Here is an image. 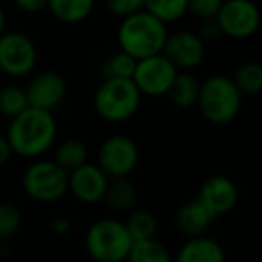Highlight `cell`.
Returning <instances> with one entry per match:
<instances>
[{
	"instance_id": "cell-1",
	"label": "cell",
	"mask_w": 262,
	"mask_h": 262,
	"mask_svg": "<svg viewBox=\"0 0 262 262\" xmlns=\"http://www.w3.org/2000/svg\"><path fill=\"white\" fill-rule=\"evenodd\" d=\"M56 139V122L51 112L26 108L13 119L9 127L8 144L11 151L22 157H38Z\"/></svg>"
},
{
	"instance_id": "cell-2",
	"label": "cell",
	"mask_w": 262,
	"mask_h": 262,
	"mask_svg": "<svg viewBox=\"0 0 262 262\" xmlns=\"http://www.w3.org/2000/svg\"><path fill=\"white\" fill-rule=\"evenodd\" d=\"M167 33L164 22L149 13H135L124 18L119 29V43L122 52L135 58L137 61L164 51Z\"/></svg>"
},
{
	"instance_id": "cell-3",
	"label": "cell",
	"mask_w": 262,
	"mask_h": 262,
	"mask_svg": "<svg viewBox=\"0 0 262 262\" xmlns=\"http://www.w3.org/2000/svg\"><path fill=\"white\" fill-rule=\"evenodd\" d=\"M205 119L214 124H226L235 119L241 108V92L228 77L215 76L200 86L198 102Z\"/></svg>"
},
{
	"instance_id": "cell-4",
	"label": "cell",
	"mask_w": 262,
	"mask_h": 262,
	"mask_svg": "<svg viewBox=\"0 0 262 262\" xmlns=\"http://www.w3.org/2000/svg\"><path fill=\"white\" fill-rule=\"evenodd\" d=\"M139 104L140 92L131 79H104L95 94V110L110 122L129 119Z\"/></svg>"
},
{
	"instance_id": "cell-5",
	"label": "cell",
	"mask_w": 262,
	"mask_h": 262,
	"mask_svg": "<svg viewBox=\"0 0 262 262\" xmlns=\"http://www.w3.org/2000/svg\"><path fill=\"white\" fill-rule=\"evenodd\" d=\"M133 244L126 226L113 219L99 221L86 233V250L97 262L126 260Z\"/></svg>"
},
{
	"instance_id": "cell-6",
	"label": "cell",
	"mask_w": 262,
	"mask_h": 262,
	"mask_svg": "<svg viewBox=\"0 0 262 262\" xmlns=\"http://www.w3.org/2000/svg\"><path fill=\"white\" fill-rule=\"evenodd\" d=\"M24 189L38 201H54L69 189V174L56 162H36L24 174Z\"/></svg>"
},
{
	"instance_id": "cell-7",
	"label": "cell",
	"mask_w": 262,
	"mask_h": 262,
	"mask_svg": "<svg viewBox=\"0 0 262 262\" xmlns=\"http://www.w3.org/2000/svg\"><path fill=\"white\" fill-rule=\"evenodd\" d=\"M176 77V67L165 56L157 54L139 59L131 81L135 83L139 92L147 95L167 94L169 86Z\"/></svg>"
},
{
	"instance_id": "cell-8",
	"label": "cell",
	"mask_w": 262,
	"mask_h": 262,
	"mask_svg": "<svg viewBox=\"0 0 262 262\" xmlns=\"http://www.w3.org/2000/svg\"><path fill=\"white\" fill-rule=\"evenodd\" d=\"M221 33L232 38H248L258 27V9L250 0H226L215 15Z\"/></svg>"
},
{
	"instance_id": "cell-9",
	"label": "cell",
	"mask_w": 262,
	"mask_h": 262,
	"mask_svg": "<svg viewBox=\"0 0 262 262\" xmlns=\"http://www.w3.org/2000/svg\"><path fill=\"white\" fill-rule=\"evenodd\" d=\"M36 63L34 43L20 33H8L0 36V72L9 76H26Z\"/></svg>"
},
{
	"instance_id": "cell-10",
	"label": "cell",
	"mask_w": 262,
	"mask_h": 262,
	"mask_svg": "<svg viewBox=\"0 0 262 262\" xmlns=\"http://www.w3.org/2000/svg\"><path fill=\"white\" fill-rule=\"evenodd\" d=\"M139 162L137 144L127 137H112L99 151V169L113 178H124L135 169Z\"/></svg>"
},
{
	"instance_id": "cell-11",
	"label": "cell",
	"mask_w": 262,
	"mask_h": 262,
	"mask_svg": "<svg viewBox=\"0 0 262 262\" xmlns=\"http://www.w3.org/2000/svg\"><path fill=\"white\" fill-rule=\"evenodd\" d=\"M65 79L56 72H41L29 84L26 95L31 108L51 112L65 97Z\"/></svg>"
},
{
	"instance_id": "cell-12",
	"label": "cell",
	"mask_w": 262,
	"mask_h": 262,
	"mask_svg": "<svg viewBox=\"0 0 262 262\" xmlns=\"http://www.w3.org/2000/svg\"><path fill=\"white\" fill-rule=\"evenodd\" d=\"M165 58L174 67L192 69L203 61L205 43L198 34L192 33H176L167 36L164 45Z\"/></svg>"
},
{
	"instance_id": "cell-13",
	"label": "cell",
	"mask_w": 262,
	"mask_h": 262,
	"mask_svg": "<svg viewBox=\"0 0 262 262\" xmlns=\"http://www.w3.org/2000/svg\"><path fill=\"white\" fill-rule=\"evenodd\" d=\"M214 217L230 212L237 203V187L225 176H214L203 183L196 198Z\"/></svg>"
},
{
	"instance_id": "cell-14",
	"label": "cell",
	"mask_w": 262,
	"mask_h": 262,
	"mask_svg": "<svg viewBox=\"0 0 262 262\" xmlns=\"http://www.w3.org/2000/svg\"><path fill=\"white\" fill-rule=\"evenodd\" d=\"M69 189L77 200L84 201V203H97L102 200L108 189L106 183V176L95 165L83 164L81 167L74 169L69 176Z\"/></svg>"
},
{
	"instance_id": "cell-15",
	"label": "cell",
	"mask_w": 262,
	"mask_h": 262,
	"mask_svg": "<svg viewBox=\"0 0 262 262\" xmlns=\"http://www.w3.org/2000/svg\"><path fill=\"white\" fill-rule=\"evenodd\" d=\"M214 219V215L200 201L192 200L180 207L178 214H176V226L180 232L192 239V237H201V233L210 226Z\"/></svg>"
},
{
	"instance_id": "cell-16",
	"label": "cell",
	"mask_w": 262,
	"mask_h": 262,
	"mask_svg": "<svg viewBox=\"0 0 262 262\" xmlns=\"http://www.w3.org/2000/svg\"><path fill=\"white\" fill-rule=\"evenodd\" d=\"M176 262H225V253L215 241L207 237H192L180 250Z\"/></svg>"
},
{
	"instance_id": "cell-17",
	"label": "cell",
	"mask_w": 262,
	"mask_h": 262,
	"mask_svg": "<svg viewBox=\"0 0 262 262\" xmlns=\"http://www.w3.org/2000/svg\"><path fill=\"white\" fill-rule=\"evenodd\" d=\"M52 15L65 24L83 22L94 8V0H47Z\"/></svg>"
},
{
	"instance_id": "cell-18",
	"label": "cell",
	"mask_w": 262,
	"mask_h": 262,
	"mask_svg": "<svg viewBox=\"0 0 262 262\" xmlns=\"http://www.w3.org/2000/svg\"><path fill=\"white\" fill-rule=\"evenodd\" d=\"M167 95L171 97L172 104L180 106V108H189L198 102L200 83L190 74H176L174 81L167 90Z\"/></svg>"
},
{
	"instance_id": "cell-19",
	"label": "cell",
	"mask_w": 262,
	"mask_h": 262,
	"mask_svg": "<svg viewBox=\"0 0 262 262\" xmlns=\"http://www.w3.org/2000/svg\"><path fill=\"white\" fill-rule=\"evenodd\" d=\"M127 262H171L169 251L162 243L155 239L133 243L129 248V253L126 257Z\"/></svg>"
},
{
	"instance_id": "cell-20",
	"label": "cell",
	"mask_w": 262,
	"mask_h": 262,
	"mask_svg": "<svg viewBox=\"0 0 262 262\" xmlns=\"http://www.w3.org/2000/svg\"><path fill=\"white\" fill-rule=\"evenodd\" d=\"M126 232L129 233L133 243H140V241L155 239L157 233V217L147 210L133 212L126 223Z\"/></svg>"
},
{
	"instance_id": "cell-21",
	"label": "cell",
	"mask_w": 262,
	"mask_h": 262,
	"mask_svg": "<svg viewBox=\"0 0 262 262\" xmlns=\"http://www.w3.org/2000/svg\"><path fill=\"white\" fill-rule=\"evenodd\" d=\"M56 164L63 171H74L86 164V147L81 140H67L58 147L56 153Z\"/></svg>"
},
{
	"instance_id": "cell-22",
	"label": "cell",
	"mask_w": 262,
	"mask_h": 262,
	"mask_svg": "<svg viewBox=\"0 0 262 262\" xmlns=\"http://www.w3.org/2000/svg\"><path fill=\"white\" fill-rule=\"evenodd\" d=\"M144 6L149 15L164 24L182 18L187 11V0H144Z\"/></svg>"
},
{
	"instance_id": "cell-23",
	"label": "cell",
	"mask_w": 262,
	"mask_h": 262,
	"mask_svg": "<svg viewBox=\"0 0 262 262\" xmlns=\"http://www.w3.org/2000/svg\"><path fill=\"white\" fill-rule=\"evenodd\" d=\"M235 86L243 94H258L262 90V67L257 63H244L235 74Z\"/></svg>"
},
{
	"instance_id": "cell-24",
	"label": "cell",
	"mask_w": 262,
	"mask_h": 262,
	"mask_svg": "<svg viewBox=\"0 0 262 262\" xmlns=\"http://www.w3.org/2000/svg\"><path fill=\"white\" fill-rule=\"evenodd\" d=\"M137 59L126 52L113 54L104 61V77L106 79H131L135 72Z\"/></svg>"
},
{
	"instance_id": "cell-25",
	"label": "cell",
	"mask_w": 262,
	"mask_h": 262,
	"mask_svg": "<svg viewBox=\"0 0 262 262\" xmlns=\"http://www.w3.org/2000/svg\"><path fill=\"white\" fill-rule=\"evenodd\" d=\"M104 196L108 198L110 205L113 208H117V210H127L131 205L135 203L137 192H135V187L131 185L127 180L117 178V182L106 189Z\"/></svg>"
},
{
	"instance_id": "cell-26",
	"label": "cell",
	"mask_w": 262,
	"mask_h": 262,
	"mask_svg": "<svg viewBox=\"0 0 262 262\" xmlns=\"http://www.w3.org/2000/svg\"><path fill=\"white\" fill-rule=\"evenodd\" d=\"M26 108H29V102H27V95L24 90L16 86H8L0 90V115L4 113L15 119Z\"/></svg>"
},
{
	"instance_id": "cell-27",
	"label": "cell",
	"mask_w": 262,
	"mask_h": 262,
	"mask_svg": "<svg viewBox=\"0 0 262 262\" xmlns=\"http://www.w3.org/2000/svg\"><path fill=\"white\" fill-rule=\"evenodd\" d=\"M22 215L20 210L11 203H0V239L13 237L20 228Z\"/></svg>"
},
{
	"instance_id": "cell-28",
	"label": "cell",
	"mask_w": 262,
	"mask_h": 262,
	"mask_svg": "<svg viewBox=\"0 0 262 262\" xmlns=\"http://www.w3.org/2000/svg\"><path fill=\"white\" fill-rule=\"evenodd\" d=\"M223 2L225 0H187V9H190L200 18L208 20L215 18Z\"/></svg>"
},
{
	"instance_id": "cell-29",
	"label": "cell",
	"mask_w": 262,
	"mask_h": 262,
	"mask_svg": "<svg viewBox=\"0 0 262 262\" xmlns=\"http://www.w3.org/2000/svg\"><path fill=\"white\" fill-rule=\"evenodd\" d=\"M110 11L119 16H129L139 13V9L144 6V0H106Z\"/></svg>"
},
{
	"instance_id": "cell-30",
	"label": "cell",
	"mask_w": 262,
	"mask_h": 262,
	"mask_svg": "<svg viewBox=\"0 0 262 262\" xmlns=\"http://www.w3.org/2000/svg\"><path fill=\"white\" fill-rule=\"evenodd\" d=\"M219 34H221V29H219L217 22H215L214 18L205 20V24L201 26V33H200L201 40H215Z\"/></svg>"
},
{
	"instance_id": "cell-31",
	"label": "cell",
	"mask_w": 262,
	"mask_h": 262,
	"mask_svg": "<svg viewBox=\"0 0 262 262\" xmlns=\"http://www.w3.org/2000/svg\"><path fill=\"white\" fill-rule=\"evenodd\" d=\"M15 4L26 13H38L47 8V0H15Z\"/></svg>"
},
{
	"instance_id": "cell-32",
	"label": "cell",
	"mask_w": 262,
	"mask_h": 262,
	"mask_svg": "<svg viewBox=\"0 0 262 262\" xmlns=\"http://www.w3.org/2000/svg\"><path fill=\"white\" fill-rule=\"evenodd\" d=\"M51 228L54 233H67L70 230V223H69V219H65V217H58L51 223Z\"/></svg>"
},
{
	"instance_id": "cell-33",
	"label": "cell",
	"mask_w": 262,
	"mask_h": 262,
	"mask_svg": "<svg viewBox=\"0 0 262 262\" xmlns=\"http://www.w3.org/2000/svg\"><path fill=\"white\" fill-rule=\"evenodd\" d=\"M9 155H11V147H9L8 140L0 139V165L9 160Z\"/></svg>"
},
{
	"instance_id": "cell-34",
	"label": "cell",
	"mask_w": 262,
	"mask_h": 262,
	"mask_svg": "<svg viewBox=\"0 0 262 262\" xmlns=\"http://www.w3.org/2000/svg\"><path fill=\"white\" fill-rule=\"evenodd\" d=\"M4 27H6V16L2 13V9H0V36L4 34Z\"/></svg>"
}]
</instances>
